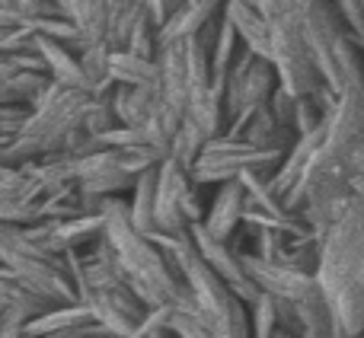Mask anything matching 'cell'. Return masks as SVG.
<instances>
[{
    "instance_id": "cell-1",
    "label": "cell",
    "mask_w": 364,
    "mask_h": 338,
    "mask_svg": "<svg viewBox=\"0 0 364 338\" xmlns=\"http://www.w3.org/2000/svg\"><path fill=\"white\" fill-rule=\"evenodd\" d=\"M316 288L333 313L336 338L364 335V198L323 233L316 258Z\"/></svg>"
},
{
    "instance_id": "cell-2",
    "label": "cell",
    "mask_w": 364,
    "mask_h": 338,
    "mask_svg": "<svg viewBox=\"0 0 364 338\" xmlns=\"http://www.w3.org/2000/svg\"><path fill=\"white\" fill-rule=\"evenodd\" d=\"M102 217H106L102 236L112 246L115 262H119V271L125 275L128 288L151 310L166 307V303L176 300V294L182 290L179 271L173 268L170 256L157 246V239L141 233L132 224L128 201L102 198Z\"/></svg>"
},
{
    "instance_id": "cell-3",
    "label": "cell",
    "mask_w": 364,
    "mask_h": 338,
    "mask_svg": "<svg viewBox=\"0 0 364 338\" xmlns=\"http://www.w3.org/2000/svg\"><path fill=\"white\" fill-rule=\"evenodd\" d=\"M157 246L170 256L173 268L179 271L186 290L192 294L195 307L201 310L211 338H252L250 307L214 275L198 256L192 236L186 233H154Z\"/></svg>"
},
{
    "instance_id": "cell-4",
    "label": "cell",
    "mask_w": 364,
    "mask_h": 338,
    "mask_svg": "<svg viewBox=\"0 0 364 338\" xmlns=\"http://www.w3.org/2000/svg\"><path fill=\"white\" fill-rule=\"evenodd\" d=\"M0 265L16 271L26 284L42 290L55 303H77V284L70 262L61 252H48L26 233V227L0 224Z\"/></svg>"
},
{
    "instance_id": "cell-5",
    "label": "cell",
    "mask_w": 364,
    "mask_h": 338,
    "mask_svg": "<svg viewBox=\"0 0 364 338\" xmlns=\"http://www.w3.org/2000/svg\"><path fill=\"white\" fill-rule=\"evenodd\" d=\"M278 87V70L269 58L256 55V51L243 48L237 64L230 67L224 87V112H227V131L230 138H240L246 121L272 99Z\"/></svg>"
},
{
    "instance_id": "cell-6",
    "label": "cell",
    "mask_w": 364,
    "mask_h": 338,
    "mask_svg": "<svg viewBox=\"0 0 364 338\" xmlns=\"http://www.w3.org/2000/svg\"><path fill=\"white\" fill-rule=\"evenodd\" d=\"M284 160V151H269V147H256L243 138H230V134H218L201 147L198 160L192 163V182L195 185H220V182L240 179L250 169H265L275 173L278 163Z\"/></svg>"
},
{
    "instance_id": "cell-7",
    "label": "cell",
    "mask_w": 364,
    "mask_h": 338,
    "mask_svg": "<svg viewBox=\"0 0 364 338\" xmlns=\"http://www.w3.org/2000/svg\"><path fill=\"white\" fill-rule=\"evenodd\" d=\"M160 77H157V102H160V128L173 138L179 128L182 115L188 109V99L198 87H195L192 74H188V58L186 42H166L157 51Z\"/></svg>"
},
{
    "instance_id": "cell-8",
    "label": "cell",
    "mask_w": 364,
    "mask_h": 338,
    "mask_svg": "<svg viewBox=\"0 0 364 338\" xmlns=\"http://www.w3.org/2000/svg\"><path fill=\"white\" fill-rule=\"evenodd\" d=\"M188 236H192L195 249H198V256L205 258L208 268H211L214 275H218L220 281H224L227 288L246 303V307L262 294V290L256 288V281L250 278V271L243 268V249L237 246V239H233V243L218 239L214 233H208V227L201 224V220L188 227Z\"/></svg>"
},
{
    "instance_id": "cell-9",
    "label": "cell",
    "mask_w": 364,
    "mask_h": 338,
    "mask_svg": "<svg viewBox=\"0 0 364 338\" xmlns=\"http://www.w3.org/2000/svg\"><path fill=\"white\" fill-rule=\"evenodd\" d=\"M74 175L77 185L93 198H122L125 192L132 195L134 182H138L122 166L119 147H96L83 157H74Z\"/></svg>"
},
{
    "instance_id": "cell-10",
    "label": "cell",
    "mask_w": 364,
    "mask_h": 338,
    "mask_svg": "<svg viewBox=\"0 0 364 338\" xmlns=\"http://www.w3.org/2000/svg\"><path fill=\"white\" fill-rule=\"evenodd\" d=\"M42 188L29 175L26 166L0 163V224L29 227L38 220V201Z\"/></svg>"
},
{
    "instance_id": "cell-11",
    "label": "cell",
    "mask_w": 364,
    "mask_h": 338,
    "mask_svg": "<svg viewBox=\"0 0 364 338\" xmlns=\"http://www.w3.org/2000/svg\"><path fill=\"white\" fill-rule=\"evenodd\" d=\"M102 227H106V217H102V211H96L70 220H36L26 227V233L48 252L68 256L70 249H83V246L96 243L102 236Z\"/></svg>"
},
{
    "instance_id": "cell-12",
    "label": "cell",
    "mask_w": 364,
    "mask_h": 338,
    "mask_svg": "<svg viewBox=\"0 0 364 338\" xmlns=\"http://www.w3.org/2000/svg\"><path fill=\"white\" fill-rule=\"evenodd\" d=\"M243 268L250 271V278L256 281V288L262 294H275L284 300H304L310 290H316V275L314 271L294 268V265L269 262V258L256 256V252H243Z\"/></svg>"
},
{
    "instance_id": "cell-13",
    "label": "cell",
    "mask_w": 364,
    "mask_h": 338,
    "mask_svg": "<svg viewBox=\"0 0 364 338\" xmlns=\"http://www.w3.org/2000/svg\"><path fill=\"white\" fill-rule=\"evenodd\" d=\"M192 185V173L173 157L157 166V192H154V214L157 233H186L188 220L182 217V195Z\"/></svg>"
},
{
    "instance_id": "cell-14",
    "label": "cell",
    "mask_w": 364,
    "mask_h": 338,
    "mask_svg": "<svg viewBox=\"0 0 364 338\" xmlns=\"http://www.w3.org/2000/svg\"><path fill=\"white\" fill-rule=\"evenodd\" d=\"M243 214H246V188L240 179H230V182L214 185V195H211V201H208V214L201 224L218 239L233 243V236H237L240 227H243Z\"/></svg>"
},
{
    "instance_id": "cell-15",
    "label": "cell",
    "mask_w": 364,
    "mask_h": 338,
    "mask_svg": "<svg viewBox=\"0 0 364 338\" xmlns=\"http://www.w3.org/2000/svg\"><path fill=\"white\" fill-rule=\"evenodd\" d=\"M224 19L237 29L246 48L272 61V26L259 0H224Z\"/></svg>"
},
{
    "instance_id": "cell-16",
    "label": "cell",
    "mask_w": 364,
    "mask_h": 338,
    "mask_svg": "<svg viewBox=\"0 0 364 338\" xmlns=\"http://www.w3.org/2000/svg\"><path fill=\"white\" fill-rule=\"evenodd\" d=\"M109 99H112V109H115L122 125H132V128L157 125L160 128L157 83H154V87H125V83H115ZM166 138H170V134H166Z\"/></svg>"
},
{
    "instance_id": "cell-17",
    "label": "cell",
    "mask_w": 364,
    "mask_h": 338,
    "mask_svg": "<svg viewBox=\"0 0 364 338\" xmlns=\"http://www.w3.org/2000/svg\"><path fill=\"white\" fill-rule=\"evenodd\" d=\"M0 307H4L6 316H16V320L29 322V320H36V316L48 313V310L55 307V300H48L42 290L26 284L16 271L0 265Z\"/></svg>"
},
{
    "instance_id": "cell-18",
    "label": "cell",
    "mask_w": 364,
    "mask_h": 338,
    "mask_svg": "<svg viewBox=\"0 0 364 338\" xmlns=\"http://www.w3.org/2000/svg\"><path fill=\"white\" fill-rule=\"evenodd\" d=\"M36 51L42 55L45 70H48V77L55 83L70 87V89H87V93H90V80H87V74H83V64H80L77 48L58 42V38L36 36Z\"/></svg>"
},
{
    "instance_id": "cell-19",
    "label": "cell",
    "mask_w": 364,
    "mask_h": 338,
    "mask_svg": "<svg viewBox=\"0 0 364 338\" xmlns=\"http://www.w3.org/2000/svg\"><path fill=\"white\" fill-rule=\"evenodd\" d=\"M179 125H188L198 131L205 141H214L218 134L227 131V112H224V96L214 87H198L188 99V109L182 115Z\"/></svg>"
},
{
    "instance_id": "cell-20",
    "label": "cell",
    "mask_w": 364,
    "mask_h": 338,
    "mask_svg": "<svg viewBox=\"0 0 364 338\" xmlns=\"http://www.w3.org/2000/svg\"><path fill=\"white\" fill-rule=\"evenodd\" d=\"M224 13V0H188L182 10H176L164 26L157 29L160 45L166 42H186V38L198 36L211 19H218Z\"/></svg>"
},
{
    "instance_id": "cell-21",
    "label": "cell",
    "mask_w": 364,
    "mask_h": 338,
    "mask_svg": "<svg viewBox=\"0 0 364 338\" xmlns=\"http://www.w3.org/2000/svg\"><path fill=\"white\" fill-rule=\"evenodd\" d=\"M102 211V198L87 195L77 182L58 188V192L42 195L38 201V220H70V217H83V214H96Z\"/></svg>"
},
{
    "instance_id": "cell-22",
    "label": "cell",
    "mask_w": 364,
    "mask_h": 338,
    "mask_svg": "<svg viewBox=\"0 0 364 338\" xmlns=\"http://www.w3.org/2000/svg\"><path fill=\"white\" fill-rule=\"evenodd\" d=\"M61 16L80 29L83 48L100 45L109 36V0H61ZM109 45V42H106Z\"/></svg>"
},
{
    "instance_id": "cell-23",
    "label": "cell",
    "mask_w": 364,
    "mask_h": 338,
    "mask_svg": "<svg viewBox=\"0 0 364 338\" xmlns=\"http://www.w3.org/2000/svg\"><path fill=\"white\" fill-rule=\"evenodd\" d=\"M109 77L125 87H154L160 77V64L157 58L134 55L132 48H115L109 58Z\"/></svg>"
},
{
    "instance_id": "cell-24",
    "label": "cell",
    "mask_w": 364,
    "mask_h": 338,
    "mask_svg": "<svg viewBox=\"0 0 364 338\" xmlns=\"http://www.w3.org/2000/svg\"><path fill=\"white\" fill-rule=\"evenodd\" d=\"M240 138L250 141V144H256V147H269V151H284V153H288L291 144L297 141V134L291 131V128L278 125V119L272 115L269 102H265V106L259 109L250 121H246V128L240 131Z\"/></svg>"
},
{
    "instance_id": "cell-25",
    "label": "cell",
    "mask_w": 364,
    "mask_h": 338,
    "mask_svg": "<svg viewBox=\"0 0 364 338\" xmlns=\"http://www.w3.org/2000/svg\"><path fill=\"white\" fill-rule=\"evenodd\" d=\"M164 313H166V329L173 332V338H211V329H208L201 310L195 307L186 284H182V290L176 294V300L164 307Z\"/></svg>"
},
{
    "instance_id": "cell-26",
    "label": "cell",
    "mask_w": 364,
    "mask_h": 338,
    "mask_svg": "<svg viewBox=\"0 0 364 338\" xmlns=\"http://www.w3.org/2000/svg\"><path fill=\"white\" fill-rule=\"evenodd\" d=\"M151 16L147 13V0H109V48H125L132 38L134 26L144 23Z\"/></svg>"
},
{
    "instance_id": "cell-27",
    "label": "cell",
    "mask_w": 364,
    "mask_h": 338,
    "mask_svg": "<svg viewBox=\"0 0 364 338\" xmlns=\"http://www.w3.org/2000/svg\"><path fill=\"white\" fill-rule=\"evenodd\" d=\"M154 192H157V169L138 175L132 195H128V214H132V224L141 233L154 236L157 233V214H154Z\"/></svg>"
},
{
    "instance_id": "cell-28",
    "label": "cell",
    "mask_w": 364,
    "mask_h": 338,
    "mask_svg": "<svg viewBox=\"0 0 364 338\" xmlns=\"http://www.w3.org/2000/svg\"><path fill=\"white\" fill-rule=\"evenodd\" d=\"M23 166L29 169V175L38 182V188H42L45 195L58 192V188L70 185V182H77V175H74V157H70V153H48V157L29 160V163H23Z\"/></svg>"
},
{
    "instance_id": "cell-29",
    "label": "cell",
    "mask_w": 364,
    "mask_h": 338,
    "mask_svg": "<svg viewBox=\"0 0 364 338\" xmlns=\"http://www.w3.org/2000/svg\"><path fill=\"white\" fill-rule=\"evenodd\" d=\"M250 322H252V338H272L275 332H282V326H278V297L259 294L250 303Z\"/></svg>"
},
{
    "instance_id": "cell-30",
    "label": "cell",
    "mask_w": 364,
    "mask_h": 338,
    "mask_svg": "<svg viewBox=\"0 0 364 338\" xmlns=\"http://www.w3.org/2000/svg\"><path fill=\"white\" fill-rule=\"evenodd\" d=\"M29 115H32L29 102H4V106H0V141L10 144V141L26 128Z\"/></svg>"
},
{
    "instance_id": "cell-31",
    "label": "cell",
    "mask_w": 364,
    "mask_h": 338,
    "mask_svg": "<svg viewBox=\"0 0 364 338\" xmlns=\"http://www.w3.org/2000/svg\"><path fill=\"white\" fill-rule=\"evenodd\" d=\"M297 99H301V96H294L291 89H284L282 83L275 87V93H272V99H269V109L278 119V125L291 128V131H294V119H297Z\"/></svg>"
},
{
    "instance_id": "cell-32",
    "label": "cell",
    "mask_w": 364,
    "mask_h": 338,
    "mask_svg": "<svg viewBox=\"0 0 364 338\" xmlns=\"http://www.w3.org/2000/svg\"><path fill=\"white\" fill-rule=\"evenodd\" d=\"M125 338H173V332L166 329V313H164V307L151 310V313H147V320L141 322V326L134 329L132 335H125Z\"/></svg>"
},
{
    "instance_id": "cell-33",
    "label": "cell",
    "mask_w": 364,
    "mask_h": 338,
    "mask_svg": "<svg viewBox=\"0 0 364 338\" xmlns=\"http://www.w3.org/2000/svg\"><path fill=\"white\" fill-rule=\"evenodd\" d=\"M186 4H188V0H147V13H151V23L160 29V26H164L176 10H182Z\"/></svg>"
},
{
    "instance_id": "cell-34",
    "label": "cell",
    "mask_w": 364,
    "mask_h": 338,
    "mask_svg": "<svg viewBox=\"0 0 364 338\" xmlns=\"http://www.w3.org/2000/svg\"><path fill=\"white\" fill-rule=\"evenodd\" d=\"M19 10H23L29 19L32 16H61L55 0H19Z\"/></svg>"
},
{
    "instance_id": "cell-35",
    "label": "cell",
    "mask_w": 364,
    "mask_h": 338,
    "mask_svg": "<svg viewBox=\"0 0 364 338\" xmlns=\"http://www.w3.org/2000/svg\"><path fill=\"white\" fill-rule=\"evenodd\" d=\"M0 338H32V335L26 332V322L23 320L4 313V320H0Z\"/></svg>"
},
{
    "instance_id": "cell-36",
    "label": "cell",
    "mask_w": 364,
    "mask_h": 338,
    "mask_svg": "<svg viewBox=\"0 0 364 338\" xmlns=\"http://www.w3.org/2000/svg\"><path fill=\"white\" fill-rule=\"evenodd\" d=\"M272 338H301V335H291V332H275Z\"/></svg>"
},
{
    "instance_id": "cell-37",
    "label": "cell",
    "mask_w": 364,
    "mask_h": 338,
    "mask_svg": "<svg viewBox=\"0 0 364 338\" xmlns=\"http://www.w3.org/2000/svg\"><path fill=\"white\" fill-rule=\"evenodd\" d=\"M0 320H4V307H0Z\"/></svg>"
}]
</instances>
